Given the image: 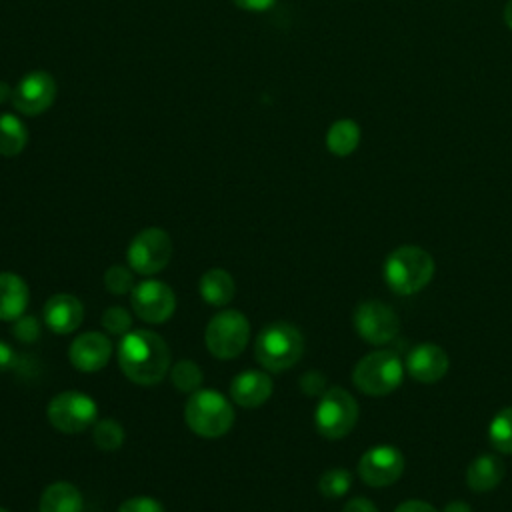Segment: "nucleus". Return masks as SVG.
Returning a JSON list of instances; mask_svg holds the SVG:
<instances>
[{"label": "nucleus", "instance_id": "30", "mask_svg": "<svg viewBox=\"0 0 512 512\" xmlns=\"http://www.w3.org/2000/svg\"><path fill=\"white\" fill-rule=\"evenodd\" d=\"M14 338L22 344H34L40 338V322L36 316L22 314L20 318L14 320Z\"/></svg>", "mask_w": 512, "mask_h": 512}, {"label": "nucleus", "instance_id": "38", "mask_svg": "<svg viewBox=\"0 0 512 512\" xmlns=\"http://www.w3.org/2000/svg\"><path fill=\"white\" fill-rule=\"evenodd\" d=\"M12 94H14V90L4 80H0V104L12 100Z\"/></svg>", "mask_w": 512, "mask_h": 512}, {"label": "nucleus", "instance_id": "4", "mask_svg": "<svg viewBox=\"0 0 512 512\" xmlns=\"http://www.w3.org/2000/svg\"><path fill=\"white\" fill-rule=\"evenodd\" d=\"M188 428L202 438H220L234 424V408L226 396L212 388H198L184 406Z\"/></svg>", "mask_w": 512, "mask_h": 512}, {"label": "nucleus", "instance_id": "10", "mask_svg": "<svg viewBox=\"0 0 512 512\" xmlns=\"http://www.w3.org/2000/svg\"><path fill=\"white\" fill-rule=\"evenodd\" d=\"M352 322L358 336L374 346L392 342L400 330V318L396 310L382 300H366L358 304Z\"/></svg>", "mask_w": 512, "mask_h": 512}, {"label": "nucleus", "instance_id": "9", "mask_svg": "<svg viewBox=\"0 0 512 512\" xmlns=\"http://www.w3.org/2000/svg\"><path fill=\"white\" fill-rule=\"evenodd\" d=\"M172 256V240L166 230L158 226H150L140 230L128 250H126V260L130 268L142 276H152L160 270L166 268Z\"/></svg>", "mask_w": 512, "mask_h": 512}, {"label": "nucleus", "instance_id": "35", "mask_svg": "<svg viewBox=\"0 0 512 512\" xmlns=\"http://www.w3.org/2000/svg\"><path fill=\"white\" fill-rule=\"evenodd\" d=\"M394 512H438V510L424 500H406V502L398 504Z\"/></svg>", "mask_w": 512, "mask_h": 512}, {"label": "nucleus", "instance_id": "18", "mask_svg": "<svg viewBox=\"0 0 512 512\" xmlns=\"http://www.w3.org/2000/svg\"><path fill=\"white\" fill-rule=\"evenodd\" d=\"M28 284L14 272H0V320H16L28 306Z\"/></svg>", "mask_w": 512, "mask_h": 512}, {"label": "nucleus", "instance_id": "28", "mask_svg": "<svg viewBox=\"0 0 512 512\" xmlns=\"http://www.w3.org/2000/svg\"><path fill=\"white\" fill-rule=\"evenodd\" d=\"M104 286L110 294L114 296H124L130 294L134 284V274L132 268H126L124 264H112L106 272H104Z\"/></svg>", "mask_w": 512, "mask_h": 512}, {"label": "nucleus", "instance_id": "21", "mask_svg": "<svg viewBox=\"0 0 512 512\" xmlns=\"http://www.w3.org/2000/svg\"><path fill=\"white\" fill-rule=\"evenodd\" d=\"M198 290L204 302L212 306H226L234 298L236 286H234V278L226 270L210 268L202 274L198 282Z\"/></svg>", "mask_w": 512, "mask_h": 512}, {"label": "nucleus", "instance_id": "3", "mask_svg": "<svg viewBox=\"0 0 512 512\" xmlns=\"http://www.w3.org/2000/svg\"><path fill=\"white\" fill-rule=\"evenodd\" d=\"M304 352V336L290 322H272L264 326L254 344L258 364L268 372H284L292 368Z\"/></svg>", "mask_w": 512, "mask_h": 512}, {"label": "nucleus", "instance_id": "39", "mask_svg": "<svg viewBox=\"0 0 512 512\" xmlns=\"http://www.w3.org/2000/svg\"><path fill=\"white\" fill-rule=\"evenodd\" d=\"M504 22L512 30V0H508L504 6Z\"/></svg>", "mask_w": 512, "mask_h": 512}, {"label": "nucleus", "instance_id": "31", "mask_svg": "<svg viewBox=\"0 0 512 512\" xmlns=\"http://www.w3.org/2000/svg\"><path fill=\"white\" fill-rule=\"evenodd\" d=\"M118 512H166L164 506L150 496H134L120 504Z\"/></svg>", "mask_w": 512, "mask_h": 512}, {"label": "nucleus", "instance_id": "34", "mask_svg": "<svg viewBox=\"0 0 512 512\" xmlns=\"http://www.w3.org/2000/svg\"><path fill=\"white\" fill-rule=\"evenodd\" d=\"M16 364H18L16 352H14L4 340H0V372L10 370V368H14Z\"/></svg>", "mask_w": 512, "mask_h": 512}, {"label": "nucleus", "instance_id": "8", "mask_svg": "<svg viewBox=\"0 0 512 512\" xmlns=\"http://www.w3.org/2000/svg\"><path fill=\"white\" fill-rule=\"evenodd\" d=\"M50 424L64 434H78L98 420L96 402L80 390H64L48 404Z\"/></svg>", "mask_w": 512, "mask_h": 512}, {"label": "nucleus", "instance_id": "19", "mask_svg": "<svg viewBox=\"0 0 512 512\" xmlns=\"http://www.w3.org/2000/svg\"><path fill=\"white\" fill-rule=\"evenodd\" d=\"M504 470V462L496 454H480L466 470V484L472 492H490L502 482Z\"/></svg>", "mask_w": 512, "mask_h": 512}, {"label": "nucleus", "instance_id": "11", "mask_svg": "<svg viewBox=\"0 0 512 512\" xmlns=\"http://www.w3.org/2000/svg\"><path fill=\"white\" fill-rule=\"evenodd\" d=\"M130 306L148 324L166 322L176 310L174 290L162 280H142L130 292Z\"/></svg>", "mask_w": 512, "mask_h": 512}, {"label": "nucleus", "instance_id": "22", "mask_svg": "<svg viewBox=\"0 0 512 512\" xmlns=\"http://www.w3.org/2000/svg\"><path fill=\"white\" fill-rule=\"evenodd\" d=\"M360 126L356 120L350 118H342L336 120L328 132H326V148L334 154V156H350L358 144H360Z\"/></svg>", "mask_w": 512, "mask_h": 512}, {"label": "nucleus", "instance_id": "36", "mask_svg": "<svg viewBox=\"0 0 512 512\" xmlns=\"http://www.w3.org/2000/svg\"><path fill=\"white\" fill-rule=\"evenodd\" d=\"M238 8L242 10H250V12H262L268 10L270 6H274L276 0H232Z\"/></svg>", "mask_w": 512, "mask_h": 512}, {"label": "nucleus", "instance_id": "37", "mask_svg": "<svg viewBox=\"0 0 512 512\" xmlns=\"http://www.w3.org/2000/svg\"><path fill=\"white\" fill-rule=\"evenodd\" d=\"M442 512H472V508L464 500H452L444 506Z\"/></svg>", "mask_w": 512, "mask_h": 512}, {"label": "nucleus", "instance_id": "15", "mask_svg": "<svg viewBox=\"0 0 512 512\" xmlns=\"http://www.w3.org/2000/svg\"><path fill=\"white\" fill-rule=\"evenodd\" d=\"M112 356V342L102 332H82L78 334L70 348V364L80 372H98L102 370Z\"/></svg>", "mask_w": 512, "mask_h": 512}, {"label": "nucleus", "instance_id": "7", "mask_svg": "<svg viewBox=\"0 0 512 512\" xmlns=\"http://www.w3.org/2000/svg\"><path fill=\"white\" fill-rule=\"evenodd\" d=\"M248 338L250 322L240 310L216 312L204 330L206 348L218 360L240 356L248 344Z\"/></svg>", "mask_w": 512, "mask_h": 512}, {"label": "nucleus", "instance_id": "1", "mask_svg": "<svg viewBox=\"0 0 512 512\" xmlns=\"http://www.w3.org/2000/svg\"><path fill=\"white\" fill-rule=\"evenodd\" d=\"M116 354L124 376L140 386L158 384L170 370V348L152 330H130L120 338Z\"/></svg>", "mask_w": 512, "mask_h": 512}, {"label": "nucleus", "instance_id": "33", "mask_svg": "<svg viewBox=\"0 0 512 512\" xmlns=\"http://www.w3.org/2000/svg\"><path fill=\"white\" fill-rule=\"evenodd\" d=\"M342 512H378V508L374 506L372 500H368V498H364V496H356V498H350V500L344 504Z\"/></svg>", "mask_w": 512, "mask_h": 512}, {"label": "nucleus", "instance_id": "2", "mask_svg": "<svg viewBox=\"0 0 512 512\" xmlns=\"http://www.w3.org/2000/svg\"><path fill=\"white\" fill-rule=\"evenodd\" d=\"M436 270L434 258L420 246L404 244L394 248L382 266L384 280L394 294L410 296L428 286Z\"/></svg>", "mask_w": 512, "mask_h": 512}, {"label": "nucleus", "instance_id": "6", "mask_svg": "<svg viewBox=\"0 0 512 512\" xmlns=\"http://www.w3.org/2000/svg\"><path fill=\"white\" fill-rule=\"evenodd\" d=\"M358 422V402L356 398L340 388L332 386L320 396L314 410V424L320 436L326 440H340L348 436Z\"/></svg>", "mask_w": 512, "mask_h": 512}, {"label": "nucleus", "instance_id": "20", "mask_svg": "<svg viewBox=\"0 0 512 512\" xmlns=\"http://www.w3.org/2000/svg\"><path fill=\"white\" fill-rule=\"evenodd\" d=\"M84 498L70 482H52L44 488L38 512H82Z\"/></svg>", "mask_w": 512, "mask_h": 512}, {"label": "nucleus", "instance_id": "13", "mask_svg": "<svg viewBox=\"0 0 512 512\" xmlns=\"http://www.w3.org/2000/svg\"><path fill=\"white\" fill-rule=\"evenodd\" d=\"M56 80L44 70L28 72L14 88L12 104L24 116H38L46 112L56 100Z\"/></svg>", "mask_w": 512, "mask_h": 512}, {"label": "nucleus", "instance_id": "26", "mask_svg": "<svg viewBox=\"0 0 512 512\" xmlns=\"http://www.w3.org/2000/svg\"><path fill=\"white\" fill-rule=\"evenodd\" d=\"M170 380L174 384V388L182 394H192L200 388L202 384V370L196 362L192 360H178L172 368H170Z\"/></svg>", "mask_w": 512, "mask_h": 512}, {"label": "nucleus", "instance_id": "25", "mask_svg": "<svg viewBox=\"0 0 512 512\" xmlns=\"http://www.w3.org/2000/svg\"><path fill=\"white\" fill-rule=\"evenodd\" d=\"M92 440L100 450H118L124 444V428L114 418L96 420L92 426Z\"/></svg>", "mask_w": 512, "mask_h": 512}, {"label": "nucleus", "instance_id": "24", "mask_svg": "<svg viewBox=\"0 0 512 512\" xmlns=\"http://www.w3.org/2000/svg\"><path fill=\"white\" fill-rule=\"evenodd\" d=\"M488 440L500 454H512V406H504L494 414L488 426Z\"/></svg>", "mask_w": 512, "mask_h": 512}, {"label": "nucleus", "instance_id": "29", "mask_svg": "<svg viewBox=\"0 0 512 512\" xmlns=\"http://www.w3.org/2000/svg\"><path fill=\"white\" fill-rule=\"evenodd\" d=\"M102 326L114 336H124L132 328V314L122 306H110L102 314Z\"/></svg>", "mask_w": 512, "mask_h": 512}, {"label": "nucleus", "instance_id": "5", "mask_svg": "<svg viewBox=\"0 0 512 512\" xmlns=\"http://www.w3.org/2000/svg\"><path fill=\"white\" fill-rule=\"evenodd\" d=\"M404 378V362L394 350H374L362 356L354 370L352 382L366 396H386L394 392Z\"/></svg>", "mask_w": 512, "mask_h": 512}, {"label": "nucleus", "instance_id": "17", "mask_svg": "<svg viewBox=\"0 0 512 512\" xmlns=\"http://www.w3.org/2000/svg\"><path fill=\"white\" fill-rule=\"evenodd\" d=\"M272 378L262 370L238 372L230 382V396L242 408H258L272 396Z\"/></svg>", "mask_w": 512, "mask_h": 512}, {"label": "nucleus", "instance_id": "32", "mask_svg": "<svg viewBox=\"0 0 512 512\" xmlns=\"http://www.w3.org/2000/svg\"><path fill=\"white\" fill-rule=\"evenodd\" d=\"M300 390L306 396H322L326 392V378L318 370H310L300 378Z\"/></svg>", "mask_w": 512, "mask_h": 512}, {"label": "nucleus", "instance_id": "23", "mask_svg": "<svg viewBox=\"0 0 512 512\" xmlns=\"http://www.w3.org/2000/svg\"><path fill=\"white\" fill-rule=\"evenodd\" d=\"M28 142V130L16 114H0V154L18 156Z\"/></svg>", "mask_w": 512, "mask_h": 512}, {"label": "nucleus", "instance_id": "14", "mask_svg": "<svg viewBox=\"0 0 512 512\" xmlns=\"http://www.w3.org/2000/svg\"><path fill=\"white\" fill-rule=\"evenodd\" d=\"M450 368L448 354L434 342H420L416 344L406 360H404V370L422 384H434L446 376Z\"/></svg>", "mask_w": 512, "mask_h": 512}, {"label": "nucleus", "instance_id": "40", "mask_svg": "<svg viewBox=\"0 0 512 512\" xmlns=\"http://www.w3.org/2000/svg\"><path fill=\"white\" fill-rule=\"evenodd\" d=\"M0 512H8V510H6V508H0Z\"/></svg>", "mask_w": 512, "mask_h": 512}, {"label": "nucleus", "instance_id": "16", "mask_svg": "<svg viewBox=\"0 0 512 512\" xmlns=\"http://www.w3.org/2000/svg\"><path fill=\"white\" fill-rule=\"evenodd\" d=\"M42 318L52 332L70 334L76 328H80L84 320V306L76 296L60 292L46 300Z\"/></svg>", "mask_w": 512, "mask_h": 512}, {"label": "nucleus", "instance_id": "27", "mask_svg": "<svg viewBox=\"0 0 512 512\" xmlns=\"http://www.w3.org/2000/svg\"><path fill=\"white\" fill-rule=\"evenodd\" d=\"M352 486V474L346 468H330L318 480V490L326 498H340Z\"/></svg>", "mask_w": 512, "mask_h": 512}, {"label": "nucleus", "instance_id": "12", "mask_svg": "<svg viewBox=\"0 0 512 512\" xmlns=\"http://www.w3.org/2000/svg\"><path fill=\"white\" fill-rule=\"evenodd\" d=\"M404 472V456L396 446L380 444L366 450L358 460V474L364 484L384 488L394 484Z\"/></svg>", "mask_w": 512, "mask_h": 512}]
</instances>
